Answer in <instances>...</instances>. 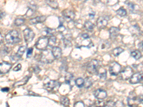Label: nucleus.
Returning <instances> with one entry per match:
<instances>
[{"label":"nucleus","instance_id":"nucleus-1","mask_svg":"<svg viewBox=\"0 0 143 107\" xmlns=\"http://www.w3.org/2000/svg\"><path fill=\"white\" fill-rule=\"evenodd\" d=\"M92 46V42L87 34H82L80 37L77 39V47H91Z\"/></svg>","mask_w":143,"mask_h":107},{"label":"nucleus","instance_id":"nucleus-2","mask_svg":"<svg viewBox=\"0 0 143 107\" xmlns=\"http://www.w3.org/2000/svg\"><path fill=\"white\" fill-rule=\"evenodd\" d=\"M6 42L9 44H16L21 41L19 32L17 30H12L5 37Z\"/></svg>","mask_w":143,"mask_h":107},{"label":"nucleus","instance_id":"nucleus-3","mask_svg":"<svg viewBox=\"0 0 143 107\" xmlns=\"http://www.w3.org/2000/svg\"><path fill=\"white\" fill-rule=\"evenodd\" d=\"M40 59L42 62L46 63V64H50L52 63L55 58L52 54V51H50L48 49L43 50V53L40 55Z\"/></svg>","mask_w":143,"mask_h":107},{"label":"nucleus","instance_id":"nucleus-4","mask_svg":"<svg viewBox=\"0 0 143 107\" xmlns=\"http://www.w3.org/2000/svg\"><path fill=\"white\" fill-rule=\"evenodd\" d=\"M49 45V38L48 37H43L39 38L36 41L35 44V47L38 50H45Z\"/></svg>","mask_w":143,"mask_h":107},{"label":"nucleus","instance_id":"nucleus-5","mask_svg":"<svg viewBox=\"0 0 143 107\" xmlns=\"http://www.w3.org/2000/svg\"><path fill=\"white\" fill-rule=\"evenodd\" d=\"M99 64L98 61L96 60V59H92L90 62L89 63L88 65L87 66V70L89 73L92 74L97 73L99 69Z\"/></svg>","mask_w":143,"mask_h":107},{"label":"nucleus","instance_id":"nucleus-6","mask_svg":"<svg viewBox=\"0 0 143 107\" xmlns=\"http://www.w3.org/2000/svg\"><path fill=\"white\" fill-rule=\"evenodd\" d=\"M121 65H120L119 63L114 61L110 64L109 66V73L112 76H117L121 72Z\"/></svg>","mask_w":143,"mask_h":107},{"label":"nucleus","instance_id":"nucleus-7","mask_svg":"<svg viewBox=\"0 0 143 107\" xmlns=\"http://www.w3.org/2000/svg\"><path fill=\"white\" fill-rule=\"evenodd\" d=\"M27 47L26 46H22L19 48L17 52L15 54H13L11 56V59L14 62H17V61H19L22 57V55L24 54V53L26 51Z\"/></svg>","mask_w":143,"mask_h":107},{"label":"nucleus","instance_id":"nucleus-8","mask_svg":"<svg viewBox=\"0 0 143 107\" xmlns=\"http://www.w3.org/2000/svg\"><path fill=\"white\" fill-rule=\"evenodd\" d=\"M24 37L25 42L27 43L31 42L34 38V33L31 29L27 28L24 30Z\"/></svg>","mask_w":143,"mask_h":107},{"label":"nucleus","instance_id":"nucleus-9","mask_svg":"<svg viewBox=\"0 0 143 107\" xmlns=\"http://www.w3.org/2000/svg\"><path fill=\"white\" fill-rule=\"evenodd\" d=\"M121 75H122V78L124 80H128L130 77L132 76L133 74V69L131 68L130 66H126L124 69L121 71Z\"/></svg>","mask_w":143,"mask_h":107},{"label":"nucleus","instance_id":"nucleus-10","mask_svg":"<svg viewBox=\"0 0 143 107\" xmlns=\"http://www.w3.org/2000/svg\"><path fill=\"white\" fill-rule=\"evenodd\" d=\"M108 19L106 16H99L97 20V26L99 29H102L107 26Z\"/></svg>","mask_w":143,"mask_h":107},{"label":"nucleus","instance_id":"nucleus-11","mask_svg":"<svg viewBox=\"0 0 143 107\" xmlns=\"http://www.w3.org/2000/svg\"><path fill=\"white\" fill-rule=\"evenodd\" d=\"M143 79L142 74L140 73H135L132 75V76L130 78V84H136L140 83Z\"/></svg>","mask_w":143,"mask_h":107},{"label":"nucleus","instance_id":"nucleus-12","mask_svg":"<svg viewBox=\"0 0 143 107\" xmlns=\"http://www.w3.org/2000/svg\"><path fill=\"white\" fill-rule=\"evenodd\" d=\"M94 95L97 99H104L107 97V93L104 89H97L96 91L94 92Z\"/></svg>","mask_w":143,"mask_h":107},{"label":"nucleus","instance_id":"nucleus-13","mask_svg":"<svg viewBox=\"0 0 143 107\" xmlns=\"http://www.w3.org/2000/svg\"><path fill=\"white\" fill-rule=\"evenodd\" d=\"M12 68V64L7 61H3L0 64V71L2 74L7 73Z\"/></svg>","mask_w":143,"mask_h":107},{"label":"nucleus","instance_id":"nucleus-14","mask_svg":"<svg viewBox=\"0 0 143 107\" xmlns=\"http://www.w3.org/2000/svg\"><path fill=\"white\" fill-rule=\"evenodd\" d=\"M62 15L66 19L69 21H72L73 19L75 17V14L72 10L70 9H65L62 12Z\"/></svg>","mask_w":143,"mask_h":107},{"label":"nucleus","instance_id":"nucleus-15","mask_svg":"<svg viewBox=\"0 0 143 107\" xmlns=\"http://www.w3.org/2000/svg\"><path fill=\"white\" fill-rule=\"evenodd\" d=\"M109 38L112 40H114L117 38V37L120 34V29L117 28V27H114L112 26L111 27L109 30Z\"/></svg>","mask_w":143,"mask_h":107},{"label":"nucleus","instance_id":"nucleus-16","mask_svg":"<svg viewBox=\"0 0 143 107\" xmlns=\"http://www.w3.org/2000/svg\"><path fill=\"white\" fill-rule=\"evenodd\" d=\"M47 19V16H36V17H34V18H32L30 19V24H36L39 23H43L44 21H45Z\"/></svg>","mask_w":143,"mask_h":107},{"label":"nucleus","instance_id":"nucleus-17","mask_svg":"<svg viewBox=\"0 0 143 107\" xmlns=\"http://www.w3.org/2000/svg\"><path fill=\"white\" fill-rule=\"evenodd\" d=\"M57 85V82L55 80H50V81L45 83L44 85V89H47V91H52V89L55 88Z\"/></svg>","mask_w":143,"mask_h":107},{"label":"nucleus","instance_id":"nucleus-18","mask_svg":"<svg viewBox=\"0 0 143 107\" xmlns=\"http://www.w3.org/2000/svg\"><path fill=\"white\" fill-rule=\"evenodd\" d=\"M52 54L54 56V57L55 59H60L61 57H62V49L61 48L59 47H52Z\"/></svg>","mask_w":143,"mask_h":107},{"label":"nucleus","instance_id":"nucleus-19","mask_svg":"<svg viewBox=\"0 0 143 107\" xmlns=\"http://www.w3.org/2000/svg\"><path fill=\"white\" fill-rule=\"evenodd\" d=\"M128 105L130 106H136L137 105V103H138V100H137V97H135V95H131L130 94L129 97L128 99ZM139 104V103H138Z\"/></svg>","mask_w":143,"mask_h":107},{"label":"nucleus","instance_id":"nucleus-20","mask_svg":"<svg viewBox=\"0 0 143 107\" xmlns=\"http://www.w3.org/2000/svg\"><path fill=\"white\" fill-rule=\"evenodd\" d=\"M36 6L34 4H30V5L28 7V10L27 12L26 13V16H31L34 14V12H36Z\"/></svg>","mask_w":143,"mask_h":107},{"label":"nucleus","instance_id":"nucleus-21","mask_svg":"<svg viewBox=\"0 0 143 107\" xmlns=\"http://www.w3.org/2000/svg\"><path fill=\"white\" fill-rule=\"evenodd\" d=\"M54 33H55V30L54 29H50V28H45L44 29H43L42 31V34L44 35V37H51V36H53L54 35Z\"/></svg>","mask_w":143,"mask_h":107},{"label":"nucleus","instance_id":"nucleus-22","mask_svg":"<svg viewBox=\"0 0 143 107\" xmlns=\"http://www.w3.org/2000/svg\"><path fill=\"white\" fill-rule=\"evenodd\" d=\"M46 3L47 5L54 9H56L59 7V4L56 0H46Z\"/></svg>","mask_w":143,"mask_h":107},{"label":"nucleus","instance_id":"nucleus-23","mask_svg":"<svg viewBox=\"0 0 143 107\" xmlns=\"http://www.w3.org/2000/svg\"><path fill=\"white\" fill-rule=\"evenodd\" d=\"M92 84H93V80L91 77H87V78L84 79V87L85 89H89L92 86Z\"/></svg>","mask_w":143,"mask_h":107},{"label":"nucleus","instance_id":"nucleus-24","mask_svg":"<svg viewBox=\"0 0 143 107\" xmlns=\"http://www.w3.org/2000/svg\"><path fill=\"white\" fill-rule=\"evenodd\" d=\"M84 29L87 30V31H92L94 29V24L92 23L91 21H86L84 24Z\"/></svg>","mask_w":143,"mask_h":107},{"label":"nucleus","instance_id":"nucleus-25","mask_svg":"<svg viewBox=\"0 0 143 107\" xmlns=\"http://www.w3.org/2000/svg\"><path fill=\"white\" fill-rule=\"evenodd\" d=\"M131 57L137 59V60H138V59H140L142 57V54H141V52L139 50H135V51H133V52H131Z\"/></svg>","mask_w":143,"mask_h":107},{"label":"nucleus","instance_id":"nucleus-26","mask_svg":"<svg viewBox=\"0 0 143 107\" xmlns=\"http://www.w3.org/2000/svg\"><path fill=\"white\" fill-rule=\"evenodd\" d=\"M60 103L61 104L65 106H68L70 105V99L67 97H62L60 99Z\"/></svg>","mask_w":143,"mask_h":107},{"label":"nucleus","instance_id":"nucleus-27","mask_svg":"<svg viewBox=\"0 0 143 107\" xmlns=\"http://www.w3.org/2000/svg\"><path fill=\"white\" fill-rule=\"evenodd\" d=\"M123 52H124V49H122L121 47H117V48H115V49L112 50V54H113L114 57H117V56L121 54Z\"/></svg>","mask_w":143,"mask_h":107},{"label":"nucleus","instance_id":"nucleus-28","mask_svg":"<svg viewBox=\"0 0 143 107\" xmlns=\"http://www.w3.org/2000/svg\"><path fill=\"white\" fill-rule=\"evenodd\" d=\"M84 79H83L82 78H78L75 80L76 86L79 88L84 86Z\"/></svg>","mask_w":143,"mask_h":107},{"label":"nucleus","instance_id":"nucleus-29","mask_svg":"<svg viewBox=\"0 0 143 107\" xmlns=\"http://www.w3.org/2000/svg\"><path fill=\"white\" fill-rule=\"evenodd\" d=\"M56 42H57V39L54 35L50 37V38H49V46L50 47H55V45L56 44Z\"/></svg>","mask_w":143,"mask_h":107},{"label":"nucleus","instance_id":"nucleus-30","mask_svg":"<svg viewBox=\"0 0 143 107\" xmlns=\"http://www.w3.org/2000/svg\"><path fill=\"white\" fill-rule=\"evenodd\" d=\"M73 79V75L70 73H67L65 75V82L66 84H70Z\"/></svg>","mask_w":143,"mask_h":107},{"label":"nucleus","instance_id":"nucleus-31","mask_svg":"<svg viewBox=\"0 0 143 107\" xmlns=\"http://www.w3.org/2000/svg\"><path fill=\"white\" fill-rule=\"evenodd\" d=\"M117 12V15H119L120 16H125L127 15V11H126V9H125L124 8H120L116 12Z\"/></svg>","mask_w":143,"mask_h":107},{"label":"nucleus","instance_id":"nucleus-32","mask_svg":"<svg viewBox=\"0 0 143 107\" xmlns=\"http://www.w3.org/2000/svg\"><path fill=\"white\" fill-rule=\"evenodd\" d=\"M97 72H99L98 73V75H99V78H102V79H105V78H107V71L104 69H102V71H100L98 69V71Z\"/></svg>","mask_w":143,"mask_h":107},{"label":"nucleus","instance_id":"nucleus-33","mask_svg":"<svg viewBox=\"0 0 143 107\" xmlns=\"http://www.w3.org/2000/svg\"><path fill=\"white\" fill-rule=\"evenodd\" d=\"M29 76H26V77H24V78L21 80V81H18V82H17L15 84H14V86H22V85H24V84H25L27 82V81L29 80Z\"/></svg>","mask_w":143,"mask_h":107},{"label":"nucleus","instance_id":"nucleus-34","mask_svg":"<svg viewBox=\"0 0 143 107\" xmlns=\"http://www.w3.org/2000/svg\"><path fill=\"white\" fill-rule=\"evenodd\" d=\"M24 21H25V19L23 18H17L16 19L15 21H14V24H15L16 26H22L24 23Z\"/></svg>","mask_w":143,"mask_h":107},{"label":"nucleus","instance_id":"nucleus-35","mask_svg":"<svg viewBox=\"0 0 143 107\" xmlns=\"http://www.w3.org/2000/svg\"><path fill=\"white\" fill-rule=\"evenodd\" d=\"M9 49L7 47H4V49H2L1 51V54L2 56H5L7 53H9Z\"/></svg>","mask_w":143,"mask_h":107},{"label":"nucleus","instance_id":"nucleus-36","mask_svg":"<svg viewBox=\"0 0 143 107\" xmlns=\"http://www.w3.org/2000/svg\"><path fill=\"white\" fill-rule=\"evenodd\" d=\"M128 8H129V9H130V11L131 12H134V10H135V5L133 4V3H128Z\"/></svg>","mask_w":143,"mask_h":107},{"label":"nucleus","instance_id":"nucleus-37","mask_svg":"<svg viewBox=\"0 0 143 107\" xmlns=\"http://www.w3.org/2000/svg\"><path fill=\"white\" fill-rule=\"evenodd\" d=\"M32 53H33V48H29L27 49V57L30 58L32 55Z\"/></svg>","mask_w":143,"mask_h":107},{"label":"nucleus","instance_id":"nucleus-38","mask_svg":"<svg viewBox=\"0 0 143 107\" xmlns=\"http://www.w3.org/2000/svg\"><path fill=\"white\" fill-rule=\"evenodd\" d=\"M75 107H77V106L83 107V106H84V104L82 102L80 101V102H76L75 104Z\"/></svg>","mask_w":143,"mask_h":107},{"label":"nucleus","instance_id":"nucleus-39","mask_svg":"<svg viewBox=\"0 0 143 107\" xmlns=\"http://www.w3.org/2000/svg\"><path fill=\"white\" fill-rule=\"evenodd\" d=\"M22 69V65L21 64H18L17 65L14 66V68L13 69L14 71H20Z\"/></svg>","mask_w":143,"mask_h":107},{"label":"nucleus","instance_id":"nucleus-40","mask_svg":"<svg viewBox=\"0 0 143 107\" xmlns=\"http://www.w3.org/2000/svg\"><path fill=\"white\" fill-rule=\"evenodd\" d=\"M114 106H124V103L121 101H117L114 103Z\"/></svg>","mask_w":143,"mask_h":107},{"label":"nucleus","instance_id":"nucleus-41","mask_svg":"<svg viewBox=\"0 0 143 107\" xmlns=\"http://www.w3.org/2000/svg\"><path fill=\"white\" fill-rule=\"evenodd\" d=\"M109 43L107 41H106V42H104V43L102 44V49H107V48H109Z\"/></svg>","mask_w":143,"mask_h":107},{"label":"nucleus","instance_id":"nucleus-42","mask_svg":"<svg viewBox=\"0 0 143 107\" xmlns=\"http://www.w3.org/2000/svg\"><path fill=\"white\" fill-rule=\"evenodd\" d=\"M114 103L115 102H112V101H109V102H107L106 103V106H114Z\"/></svg>","mask_w":143,"mask_h":107},{"label":"nucleus","instance_id":"nucleus-43","mask_svg":"<svg viewBox=\"0 0 143 107\" xmlns=\"http://www.w3.org/2000/svg\"><path fill=\"white\" fill-rule=\"evenodd\" d=\"M33 69H34V71L35 72L36 74H38L40 71V69H39V67L38 66H34V67H33Z\"/></svg>","mask_w":143,"mask_h":107},{"label":"nucleus","instance_id":"nucleus-44","mask_svg":"<svg viewBox=\"0 0 143 107\" xmlns=\"http://www.w3.org/2000/svg\"><path fill=\"white\" fill-rule=\"evenodd\" d=\"M94 16H95V12H91L90 13H89V17L90 19L94 18Z\"/></svg>","mask_w":143,"mask_h":107},{"label":"nucleus","instance_id":"nucleus-45","mask_svg":"<svg viewBox=\"0 0 143 107\" xmlns=\"http://www.w3.org/2000/svg\"><path fill=\"white\" fill-rule=\"evenodd\" d=\"M139 48H140V49L141 50L143 49V42H140V43L139 44Z\"/></svg>","mask_w":143,"mask_h":107},{"label":"nucleus","instance_id":"nucleus-46","mask_svg":"<svg viewBox=\"0 0 143 107\" xmlns=\"http://www.w3.org/2000/svg\"><path fill=\"white\" fill-rule=\"evenodd\" d=\"M9 88H2V92H9Z\"/></svg>","mask_w":143,"mask_h":107},{"label":"nucleus","instance_id":"nucleus-47","mask_svg":"<svg viewBox=\"0 0 143 107\" xmlns=\"http://www.w3.org/2000/svg\"><path fill=\"white\" fill-rule=\"evenodd\" d=\"M0 37H1V44H2L3 42H2V34L0 35Z\"/></svg>","mask_w":143,"mask_h":107}]
</instances>
